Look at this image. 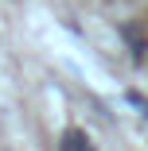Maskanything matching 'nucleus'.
Listing matches in <instances>:
<instances>
[{
    "mask_svg": "<svg viewBox=\"0 0 148 151\" xmlns=\"http://www.w3.org/2000/svg\"><path fill=\"white\" fill-rule=\"evenodd\" d=\"M121 35H125L129 50H133V62H144V54H148V39H144V31H140L136 23H125V27H121Z\"/></svg>",
    "mask_w": 148,
    "mask_h": 151,
    "instance_id": "obj_1",
    "label": "nucleus"
},
{
    "mask_svg": "<svg viewBox=\"0 0 148 151\" xmlns=\"http://www.w3.org/2000/svg\"><path fill=\"white\" fill-rule=\"evenodd\" d=\"M58 151H90V139H86L78 128H70V132L63 136V143H58Z\"/></svg>",
    "mask_w": 148,
    "mask_h": 151,
    "instance_id": "obj_2",
    "label": "nucleus"
},
{
    "mask_svg": "<svg viewBox=\"0 0 148 151\" xmlns=\"http://www.w3.org/2000/svg\"><path fill=\"white\" fill-rule=\"evenodd\" d=\"M129 105H136V109H140V112H144V116H148V101H144V97H140V93H129Z\"/></svg>",
    "mask_w": 148,
    "mask_h": 151,
    "instance_id": "obj_3",
    "label": "nucleus"
},
{
    "mask_svg": "<svg viewBox=\"0 0 148 151\" xmlns=\"http://www.w3.org/2000/svg\"><path fill=\"white\" fill-rule=\"evenodd\" d=\"M90 151H94V147H90Z\"/></svg>",
    "mask_w": 148,
    "mask_h": 151,
    "instance_id": "obj_4",
    "label": "nucleus"
}]
</instances>
